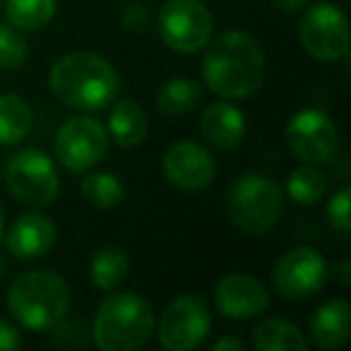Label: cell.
Instances as JSON below:
<instances>
[{"label": "cell", "instance_id": "cell-1", "mask_svg": "<svg viewBox=\"0 0 351 351\" xmlns=\"http://www.w3.org/2000/svg\"><path fill=\"white\" fill-rule=\"evenodd\" d=\"M202 80L221 99H248L265 82V53L258 39L229 29L210 39L202 58Z\"/></svg>", "mask_w": 351, "mask_h": 351}, {"label": "cell", "instance_id": "cell-2", "mask_svg": "<svg viewBox=\"0 0 351 351\" xmlns=\"http://www.w3.org/2000/svg\"><path fill=\"white\" fill-rule=\"evenodd\" d=\"M49 87L63 106L77 111H101L118 99L121 75L104 56L73 51L53 63Z\"/></svg>", "mask_w": 351, "mask_h": 351}, {"label": "cell", "instance_id": "cell-3", "mask_svg": "<svg viewBox=\"0 0 351 351\" xmlns=\"http://www.w3.org/2000/svg\"><path fill=\"white\" fill-rule=\"evenodd\" d=\"M73 293L53 269H32L12 279L8 291V311L22 327L32 332H51L68 317Z\"/></svg>", "mask_w": 351, "mask_h": 351}, {"label": "cell", "instance_id": "cell-4", "mask_svg": "<svg viewBox=\"0 0 351 351\" xmlns=\"http://www.w3.org/2000/svg\"><path fill=\"white\" fill-rule=\"evenodd\" d=\"M156 317L135 291L108 293L92 322V339L101 351H135L152 337Z\"/></svg>", "mask_w": 351, "mask_h": 351}, {"label": "cell", "instance_id": "cell-5", "mask_svg": "<svg viewBox=\"0 0 351 351\" xmlns=\"http://www.w3.org/2000/svg\"><path fill=\"white\" fill-rule=\"evenodd\" d=\"M282 188L263 173H243L229 186L226 215L243 234L263 236L274 229L282 215Z\"/></svg>", "mask_w": 351, "mask_h": 351}, {"label": "cell", "instance_id": "cell-6", "mask_svg": "<svg viewBox=\"0 0 351 351\" xmlns=\"http://www.w3.org/2000/svg\"><path fill=\"white\" fill-rule=\"evenodd\" d=\"M5 186L15 200L29 207H49L60 193V178L53 159L36 147L20 149L5 164Z\"/></svg>", "mask_w": 351, "mask_h": 351}, {"label": "cell", "instance_id": "cell-7", "mask_svg": "<svg viewBox=\"0 0 351 351\" xmlns=\"http://www.w3.org/2000/svg\"><path fill=\"white\" fill-rule=\"evenodd\" d=\"M156 25L161 41L176 53H197L215 36V17L202 0H166Z\"/></svg>", "mask_w": 351, "mask_h": 351}, {"label": "cell", "instance_id": "cell-8", "mask_svg": "<svg viewBox=\"0 0 351 351\" xmlns=\"http://www.w3.org/2000/svg\"><path fill=\"white\" fill-rule=\"evenodd\" d=\"M287 147L298 161L308 166H327L339 149V130L327 113L317 108H303L287 123Z\"/></svg>", "mask_w": 351, "mask_h": 351}, {"label": "cell", "instance_id": "cell-9", "mask_svg": "<svg viewBox=\"0 0 351 351\" xmlns=\"http://www.w3.org/2000/svg\"><path fill=\"white\" fill-rule=\"evenodd\" d=\"M156 327V325H154ZM212 330V313L200 296H178L159 315V344L169 351H191Z\"/></svg>", "mask_w": 351, "mask_h": 351}, {"label": "cell", "instance_id": "cell-10", "mask_svg": "<svg viewBox=\"0 0 351 351\" xmlns=\"http://www.w3.org/2000/svg\"><path fill=\"white\" fill-rule=\"evenodd\" d=\"M298 36L308 56L315 60H339L349 51V22L335 3H315L303 12Z\"/></svg>", "mask_w": 351, "mask_h": 351}, {"label": "cell", "instance_id": "cell-11", "mask_svg": "<svg viewBox=\"0 0 351 351\" xmlns=\"http://www.w3.org/2000/svg\"><path fill=\"white\" fill-rule=\"evenodd\" d=\"M274 289L289 301L313 298L330 282L327 260L315 248H291L277 260L272 269Z\"/></svg>", "mask_w": 351, "mask_h": 351}, {"label": "cell", "instance_id": "cell-12", "mask_svg": "<svg viewBox=\"0 0 351 351\" xmlns=\"http://www.w3.org/2000/svg\"><path fill=\"white\" fill-rule=\"evenodd\" d=\"M56 159L73 173L97 166L108 152L106 128L92 116H73L56 132Z\"/></svg>", "mask_w": 351, "mask_h": 351}, {"label": "cell", "instance_id": "cell-13", "mask_svg": "<svg viewBox=\"0 0 351 351\" xmlns=\"http://www.w3.org/2000/svg\"><path fill=\"white\" fill-rule=\"evenodd\" d=\"M164 173L171 186L181 191H202L215 181L217 161L197 142H176L164 154Z\"/></svg>", "mask_w": 351, "mask_h": 351}, {"label": "cell", "instance_id": "cell-14", "mask_svg": "<svg viewBox=\"0 0 351 351\" xmlns=\"http://www.w3.org/2000/svg\"><path fill=\"white\" fill-rule=\"evenodd\" d=\"M217 308L231 320H253L269 306V291L258 277L245 272L226 274L215 287Z\"/></svg>", "mask_w": 351, "mask_h": 351}, {"label": "cell", "instance_id": "cell-15", "mask_svg": "<svg viewBox=\"0 0 351 351\" xmlns=\"http://www.w3.org/2000/svg\"><path fill=\"white\" fill-rule=\"evenodd\" d=\"M56 224L41 212H27L17 217L5 236V245L17 260H39L53 248Z\"/></svg>", "mask_w": 351, "mask_h": 351}, {"label": "cell", "instance_id": "cell-16", "mask_svg": "<svg viewBox=\"0 0 351 351\" xmlns=\"http://www.w3.org/2000/svg\"><path fill=\"white\" fill-rule=\"evenodd\" d=\"M200 132L217 149H236L245 135V116L229 101H215L202 111Z\"/></svg>", "mask_w": 351, "mask_h": 351}, {"label": "cell", "instance_id": "cell-17", "mask_svg": "<svg viewBox=\"0 0 351 351\" xmlns=\"http://www.w3.org/2000/svg\"><path fill=\"white\" fill-rule=\"evenodd\" d=\"M311 339L320 349H339L351 337V306L344 298L322 303L311 317Z\"/></svg>", "mask_w": 351, "mask_h": 351}, {"label": "cell", "instance_id": "cell-18", "mask_svg": "<svg viewBox=\"0 0 351 351\" xmlns=\"http://www.w3.org/2000/svg\"><path fill=\"white\" fill-rule=\"evenodd\" d=\"M108 132L121 147H137L147 137V113L132 99H121L108 116Z\"/></svg>", "mask_w": 351, "mask_h": 351}, {"label": "cell", "instance_id": "cell-19", "mask_svg": "<svg viewBox=\"0 0 351 351\" xmlns=\"http://www.w3.org/2000/svg\"><path fill=\"white\" fill-rule=\"evenodd\" d=\"M32 108L20 94H0V147H15L32 130Z\"/></svg>", "mask_w": 351, "mask_h": 351}, {"label": "cell", "instance_id": "cell-20", "mask_svg": "<svg viewBox=\"0 0 351 351\" xmlns=\"http://www.w3.org/2000/svg\"><path fill=\"white\" fill-rule=\"evenodd\" d=\"M200 101L202 87L191 77H173L161 84L156 92V108L169 118H178L195 111Z\"/></svg>", "mask_w": 351, "mask_h": 351}, {"label": "cell", "instance_id": "cell-21", "mask_svg": "<svg viewBox=\"0 0 351 351\" xmlns=\"http://www.w3.org/2000/svg\"><path fill=\"white\" fill-rule=\"evenodd\" d=\"M130 274V263H128L125 250L118 245H101L94 253L92 265H89V277L94 287L101 291H116Z\"/></svg>", "mask_w": 351, "mask_h": 351}, {"label": "cell", "instance_id": "cell-22", "mask_svg": "<svg viewBox=\"0 0 351 351\" xmlns=\"http://www.w3.org/2000/svg\"><path fill=\"white\" fill-rule=\"evenodd\" d=\"M253 346L258 351H306L308 339L291 322L265 320L253 330Z\"/></svg>", "mask_w": 351, "mask_h": 351}, {"label": "cell", "instance_id": "cell-23", "mask_svg": "<svg viewBox=\"0 0 351 351\" xmlns=\"http://www.w3.org/2000/svg\"><path fill=\"white\" fill-rule=\"evenodd\" d=\"M5 17L20 32H39L56 17V0H5Z\"/></svg>", "mask_w": 351, "mask_h": 351}, {"label": "cell", "instance_id": "cell-24", "mask_svg": "<svg viewBox=\"0 0 351 351\" xmlns=\"http://www.w3.org/2000/svg\"><path fill=\"white\" fill-rule=\"evenodd\" d=\"M80 193L89 205L99 207V210H111L123 202L125 188L118 176L108 173V171H97V173L84 176L80 183Z\"/></svg>", "mask_w": 351, "mask_h": 351}, {"label": "cell", "instance_id": "cell-25", "mask_svg": "<svg viewBox=\"0 0 351 351\" xmlns=\"http://www.w3.org/2000/svg\"><path fill=\"white\" fill-rule=\"evenodd\" d=\"M287 193L298 205H315L327 193V176L320 171V166L303 164L301 169L291 171L289 176Z\"/></svg>", "mask_w": 351, "mask_h": 351}, {"label": "cell", "instance_id": "cell-26", "mask_svg": "<svg viewBox=\"0 0 351 351\" xmlns=\"http://www.w3.org/2000/svg\"><path fill=\"white\" fill-rule=\"evenodd\" d=\"M27 56H29V46L27 39L17 27L0 25V70H15L25 65Z\"/></svg>", "mask_w": 351, "mask_h": 351}, {"label": "cell", "instance_id": "cell-27", "mask_svg": "<svg viewBox=\"0 0 351 351\" xmlns=\"http://www.w3.org/2000/svg\"><path fill=\"white\" fill-rule=\"evenodd\" d=\"M349 188H341L335 195L327 200V221L332 229H337L339 234H349L351 229V217H349Z\"/></svg>", "mask_w": 351, "mask_h": 351}, {"label": "cell", "instance_id": "cell-28", "mask_svg": "<svg viewBox=\"0 0 351 351\" xmlns=\"http://www.w3.org/2000/svg\"><path fill=\"white\" fill-rule=\"evenodd\" d=\"M53 341L58 346H82V344H87V335H84V322L80 325L77 320H60L58 325L53 327Z\"/></svg>", "mask_w": 351, "mask_h": 351}, {"label": "cell", "instance_id": "cell-29", "mask_svg": "<svg viewBox=\"0 0 351 351\" xmlns=\"http://www.w3.org/2000/svg\"><path fill=\"white\" fill-rule=\"evenodd\" d=\"M123 27H125L128 32H135V34H145V32L152 29V12L147 10L145 5H140V3H132V5H128L125 10H123Z\"/></svg>", "mask_w": 351, "mask_h": 351}, {"label": "cell", "instance_id": "cell-30", "mask_svg": "<svg viewBox=\"0 0 351 351\" xmlns=\"http://www.w3.org/2000/svg\"><path fill=\"white\" fill-rule=\"evenodd\" d=\"M22 346V335L12 322L0 317V351H12Z\"/></svg>", "mask_w": 351, "mask_h": 351}, {"label": "cell", "instance_id": "cell-31", "mask_svg": "<svg viewBox=\"0 0 351 351\" xmlns=\"http://www.w3.org/2000/svg\"><path fill=\"white\" fill-rule=\"evenodd\" d=\"M272 5L277 8L279 12H289V15H293V12H301L303 8L308 5V0H272Z\"/></svg>", "mask_w": 351, "mask_h": 351}, {"label": "cell", "instance_id": "cell-32", "mask_svg": "<svg viewBox=\"0 0 351 351\" xmlns=\"http://www.w3.org/2000/svg\"><path fill=\"white\" fill-rule=\"evenodd\" d=\"M212 351H243V341L236 337H224V339H217L212 344Z\"/></svg>", "mask_w": 351, "mask_h": 351}, {"label": "cell", "instance_id": "cell-33", "mask_svg": "<svg viewBox=\"0 0 351 351\" xmlns=\"http://www.w3.org/2000/svg\"><path fill=\"white\" fill-rule=\"evenodd\" d=\"M337 282L339 284H351V263L349 260H341L339 265H337Z\"/></svg>", "mask_w": 351, "mask_h": 351}, {"label": "cell", "instance_id": "cell-34", "mask_svg": "<svg viewBox=\"0 0 351 351\" xmlns=\"http://www.w3.org/2000/svg\"><path fill=\"white\" fill-rule=\"evenodd\" d=\"M3 229H5V219H3V207H0V241H3Z\"/></svg>", "mask_w": 351, "mask_h": 351}, {"label": "cell", "instance_id": "cell-35", "mask_svg": "<svg viewBox=\"0 0 351 351\" xmlns=\"http://www.w3.org/2000/svg\"><path fill=\"white\" fill-rule=\"evenodd\" d=\"M0 10H3V0H0Z\"/></svg>", "mask_w": 351, "mask_h": 351}]
</instances>
